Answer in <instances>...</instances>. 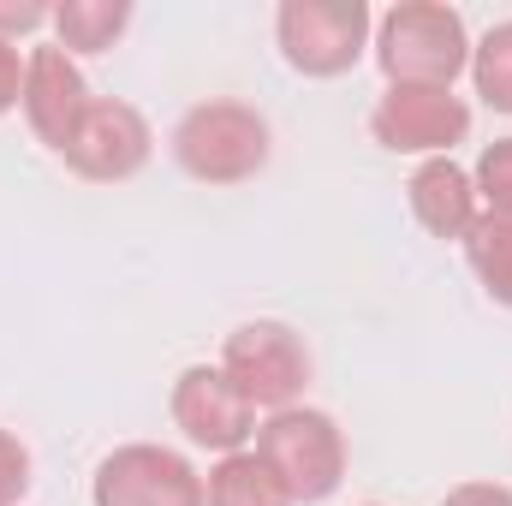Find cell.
I'll list each match as a JSON object with an SVG mask.
<instances>
[{"label":"cell","mask_w":512,"mask_h":506,"mask_svg":"<svg viewBox=\"0 0 512 506\" xmlns=\"http://www.w3.org/2000/svg\"><path fill=\"white\" fill-rule=\"evenodd\" d=\"M370 54L387 84H417V90H453L459 72H471V30L459 6L441 0H399L376 18Z\"/></svg>","instance_id":"cell-1"},{"label":"cell","mask_w":512,"mask_h":506,"mask_svg":"<svg viewBox=\"0 0 512 506\" xmlns=\"http://www.w3.org/2000/svg\"><path fill=\"white\" fill-rule=\"evenodd\" d=\"M167 149H173L179 173L197 179V185H245V179H256L268 167L274 131H268V120L251 102L215 96V102H197V108L179 114Z\"/></svg>","instance_id":"cell-2"},{"label":"cell","mask_w":512,"mask_h":506,"mask_svg":"<svg viewBox=\"0 0 512 506\" xmlns=\"http://www.w3.org/2000/svg\"><path fill=\"white\" fill-rule=\"evenodd\" d=\"M256 459L274 471L292 506H322L346 483V429L316 405H286L256 423Z\"/></svg>","instance_id":"cell-3"},{"label":"cell","mask_w":512,"mask_h":506,"mask_svg":"<svg viewBox=\"0 0 512 506\" xmlns=\"http://www.w3.org/2000/svg\"><path fill=\"white\" fill-rule=\"evenodd\" d=\"M370 36H376V18L364 0H280L274 12L280 60L316 84L346 78L370 54Z\"/></svg>","instance_id":"cell-4"},{"label":"cell","mask_w":512,"mask_h":506,"mask_svg":"<svg viewBox=\"0 0 512 506\" xmlns=\"http://www.w3.org/2000/svg\"><path fill=\"white\" fill-rule=\"evenodd\" d=\"M221 370L239 381V393L251 399L256 411H286L310 387V346L298 340V328L256 316V322H239L227 334Z\"/></svg>","instance_id":"cell-5"},{"label":"cell","mask_w":512,"mask_h":506,"mask_svg":"<svg viewBox=\"0 0 512 506\" xmlns=\"http://www.w3.org/2000/svg\"><path fill=\"white\" fill-rule=\"evenodd\" d=\"M370 137L387 155H453L471 137V102L453 90H417V84H387L370 108Z\"/></svg>","instance_id":"cell-6"},{"label":"cell","mask_w":512,"mask_h":506,"mask_svg":"<svg viewBox=\"0 0 512 506\" xmlns=\"http://www.w3.org/2000/svg\"><path fill=\"white\" fill-rule=\"evenodd\" d=\"M167 411H173V429L191 447H203V453H221L227 459V453H245L256 441V405L239 393V381L227 376L221 364L179 370Z\"/></svg>","instance_id":"cell-7"},{"label":"cell","mask_w":512,"mask_h":506,"mask_svg":"<svg viewBox=\"0 0 512 506\" xmlns=\"http://www.w3.org/2000/svg\"><path fill=\"white\" fill-rule=\"evenodd\" d=\"M90 506H203V477L161 441H126L96 465Z\"/></svg>","instance_id":"cell-8"},{"label":"cell","mask_w":512,"mask_h":506,"mask_svg":"<svg viewBox=\"0 0 512 506\" xmlns=\"http://www.w3.org/2000/svg\"><path fill=\"white\" fill-rule=\"evenodd\" d=\"M149 155H155L149 120H143L131 102H120V96H96L60 161H66L78 179H90V185H126V179H137V173L149 167Z\"/></svg>","instance_id":"cell-9"},{"label":"cell","mask_w":512,"mask_h":506,"mask_svg":"<svg viewBox=\"0 0 512 506\" xmlns=\"http://www.w3.org/2000/svg\"><path fill=\"white\" fill-rule=\"evenodd\" d=\"M90 102H96L90 78H84V66L66 48H30L24 54V102H18V114L36 131V143L66 155V143H72L78 120L90 114Z\"/></svg>","instance_id":"cell-10"},{"label":"cell","mask_w":512,"mask_h":506,"mask_svg":"<svg viewBox=\"0 0 512 506\" xmlns=\"http://www.w3.org/2000/svg\"><path fill=\"white\" fill-rule=\"evenodd\" d=\"M405 203H411L417 227H423L429 239H447V245H465V233L483 221L477 185H471V173H465L453 155L417 161V173H411V185H405Z\"/></svg>","instance_id":"cell-11"},{"label":"cell","mask_w":512,"mask_h":506,"mask_svg":"<svg viewBox=\"0 0 512 506\" xmlns=\"http://www.w3.org/2000/svg\"><path fill=\"white\" fill-rule=\"evenodd\" d=\"M131 30V0H60L54 6V48L78 54H108Z\"/></svg>","instance_id":"cell-12"},{"label":"cell","mask_w":512,"mask_h":506,"mask_svg":"<svg viewBox=\"0 0 512 506\" xmlns=\"http://www.w3.org/2000/svg\"><path fill=\"white\" fill-rule=\"evenodd\" d=\"M203 506H292V501L274 483V471L245 447V453L215 459V471L203 477Z\"/></svg>","instance_id":"cell-13"},{"label":"cell","mask_w":512,"mask_h":506,"mask_svg":"<svg viewBox=\"0 0 512 506\" xmlns=\"http://www.w3.org/2000/svg\"><path fill=\"white\" fill-rule=\"evenodd\" d=\"M465 262H471L477 286H483L501 310H512V221L483 215V221L465 233Z\"/></svg>","instance_id":"cell-14"},{"label":"cell","mask_w":512,"mask_h":506,"mask_svg":"<svg viewBox=\"0 0 512 506\" xmlns=\"http://www.w3.org/2000/svg\"><path fill=\"white\" fill-rule=\"evenodd\" d=\"M471 84H477L483 108L512 114V18L507 24H489L471 42Z\"/></svg>","instance_id":"cell-15"},{"label":"cell","mask_w":512,"mask_h":506,"mask_svg":"<svg viewBox=\"0 0 512 506\" xmlns=\"http://www.w3.org/2000/svg\"><path fill=\"white\" fill-rule=\"evenodd\" d=\"M471 185H477V203H483V215L512 221V137H495V143L477 155V167H471Z\"/></svg>","instance_id":"cell-16"},{"label":"cell","mask_w":512,"mask_h":506,"mask_svg":"<svg viewBox=\"0 0 512 506\" xmlns=\"http://www.w3.org/2000/svg\"><path fill=\"white\" fill-rule=\"evenodd\" d=\"M24 495H30V447L12 429H0V506H18Z\"/></svg>","instance_id":"cell-17"},{"label":"cell","mask_w":512,"mask_h":506,"mask_svg":"<svg viewBox=\"0 0 512 506\" xmlns=\"http://www.w3.org/2000/svg\"><path fill=\"white\" fill-rule=\"evenodd\" d=\"M42 24H54V6H42V0H0V42L18 48V36H36Z\"/></svg>","instance_id":"cell-18"},{"label":"cell","mask_w":512,"mask_h":506,"mask_svg":"<svg viewBox=\"0 0 512 506\" xmlns=\"http://www.w3.org/2000/svg\"><path fill=\"white\" fill-rule=\"evenodd\" d=\"M24 102V54L12 42H0V120Z\"/></svg>","instance_id":"cell-19"},{"label":"cell","mask_w":512,"mask_h":506,"mask_svg":"<svg viewBox=\"0 0 512 506\" xmlns=\"http://www.w3.org/2000/svg\"><path fill=\"white\" fill-rule=\"evenodd\" d=\"M441 506H512V489L507 483H459L441 495Z\"/></svg>","instance_id":"cell-20"},{"label":"cell","mask_w":512,"mask_h":506,"mask_svg":"<svg viewBox=\"0 0 512 506\" xmlns=\"http://www.w3.org/2000/svg\"><path fill=\"white\" fill-rule=\"evenodd\" d=\"M370 506H376V501H370Z\"/></svg>","instance_id":"cell-21"}]
</instances>
